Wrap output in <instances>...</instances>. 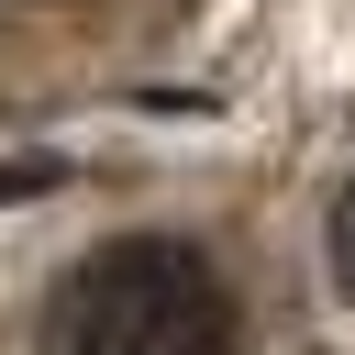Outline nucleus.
Here are the masks:
<instances>
[{"label": "nucleus", "instance_id": "f257e3e1", "mask_svg": "<svg viewBox=\"0 0 355 355\" xmlns=\"http://www.w3.org/2000/svg\"><path fill=\"white\" fill-rule=\"evenodd\" d=\"M44 355H233V300L189 244L122 233L89 266H67L44 311Z\"/></svg>", "mask_w": 355, "mask_h": 355}, {"label": "nucleus", "instance_id": "f03ea898", "mask_svg": "<svg viewBox=\"0 0 355 355\" xmlns=\"http://www.w3.org/2000/svg\"><path fill=\"white\" fill-rule=\"evenodd\" d=\"M333 277H344V300H355V189H344V211H333Z\"/></svg>", "mask_w": 355, "mask_h": 355}]
</instances>
